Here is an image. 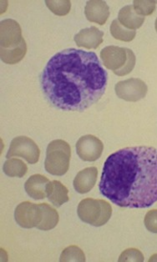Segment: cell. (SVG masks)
Segmentation results:
<instances>
[{"instance_id": "cb8c5ba5", "label": "cell", "mask_w": 157, "mask_h": 262, "mask_svg": "<svg viewBox=\"0 0 157 262\" xmlns=\"http://www.w3.org/2000/svg\"><path fill=\"white\" fill-rule=\"evenodd\" d=\"M144 223L150 232L157 233V210H151L146 213Z\"/></svg>"}, {"instance_id": "9a60e30c", "label": "cell", "mask_w": 157, "mask_h": 262, "mask_svg": "<svg viewBox=\"0 0 157 262\" xmlns=\"http://www.w3.org/2000/svg\"><path fill=\"white\" fill-rule=\"evenodd\" d=\"M47 198L55 207H60L63 204L68 202L69 190L60 181H50L47 185Z\"/></svg>"}, {"instance_id": "ba28073f", "label": "cell", "mask_w": 157, "mask_h": 262, "mask_svg": "<svg viewBox=\"0 0 157 262\" xmlns=\"http://www.w3.org/2000/svg\"><path fill=\"white\" fill-rule=\"evenodd\" d=\"M115 91L118 98L128 102H137L146 97L148 87L140 79L131 78L116 84Z\"/></svg>"}, {"instance_id": "603a6c76", "label": "cell", "mask_w": 157, "mask_h": 262, "mask_svg": "<svg viewBox=\"0 0 157 262\" xmlns=\"http://www.w3.org/2000/svg\"><path fill=\"white\" fill-rule=\"evenodd\" d=\"M120 262H142L144 261V255L138 249L129 248L121 253L119 258Z\"/></svg>"}, {"instance_id": "8992f818", "label": "cell", "mask_w": 157, "mask_h": 262, "mask_svg": "<svg viewBox=\"0 0 157 262\" xmlns=\"http://www.w3.org/2000/svg\"><path fill=\"white\" fill-rule=\"evenodd\" d=\"M78 216L84 223L100 227L109 222L112 215L111 206L104 200L87 199L80 201Z\"/></svg>"}, {"instance_id": "e0dca14e", "label": "cell", "mask_w": 157, "mask_h": 262, "mask_svg": "<svg viewBox=\"0 0 157 262\" xmlns=\"http://www.w3.org/2000/svg\"><path fill=\"white\" fill-rule=\"evenodd\" d=\"M42 210L41 222L36 228L41 231H50L55 228L59 223V214L55 209L46 203L39 204Z\"/></svg>"}, {"instance_id": "d6986e66", "label": "cell", "mask_w": 157, "mask_h": 262, "mask_svg": "<svg viewBox=\"0 0 157 262\" xmlns=\"http://www.w3.org/2000/svg\"><path fill=\"white\" fill-rule=\"evenodd\" d=\"M110 34L116 39L124 42H130L134 39L137 32L136 30L126 29L119 22L118 19H115L110 25Z\"/></svg>"}, {"instance_id": "6da1fadb", "label": "cell", "mask_w": 157, "mask_h": 262, "mask_svg": "<svg viewBox=\"0 0 157 262\" xmlns=\"http://www.w3.org/2000/svg\"><path fill=\"white\" fill-rule=\"evenodd\" d=\"M108 74L96 53L66 49L49 60L40 76L42 91L53 107L83 112L105 94Z\"/></svg>"}, {"instance_id": "ac0fdd59", "label": "cell", "mask_w": 157, "mask_h": 262, "mask_svg": "<svg viewBox=\"0 0 157 262\" xmlns=\"http://www.w3.org/2000/svg\"><path fill=\"white\" fill-rule=\"evenodd\" d=\"M3 170L8 177L22 178L27 173L28 167L21 160L16 158L8 159L4 164Z\"/></svg>"}, {"instance_id": "9c48e42d", "label": "cell", "mask_w": 157, "mask_h": 262, "mask_svg": "<svg viewBox=\"0 0 157 262\" xmlns=\"http://www.w3.org/2000/svg\"><path fill=\"white\" fill-rule=\"evenodd\" d=\"M14 218L18 226L23 228L37 227L42 219V210L39 204H34L30 201L22 202L15 209Z\"/></svg>"}, {"instance_id": "7a4b0ae2", "label": "cell", "mask_w": 157, "mask_h": 262, "mask_svg": "<svg viewBox=\"0 0 157 262\" xmlns=\"http://www.w3.org/2000/svg\"><path fill=\"white\" fill-rule=\"evenodd\" d=\"M100 193L124 208H148L157 201V149L127 147L106 159Z\"/></svg>"}, {"instance_id": "30bf717a", "label": "cell", "mask_w": 157, "mask_h": 262, "mask_svg": "<svg viewBox=\"0 0 157 262\" xmlns=\"http://www.w3.org/2000/svg\"><path fill=\"white\" fill-rule=\"evenodd\" d=\"M104 145L100 139L92 135L80 137L76 143V152L82 161H96L102 155Z\"/></svg>"}, {"instance_id": "4fadbf2b", "label": "cell", "mask_w": 157, "mask_h": 262, "mask_svg": "<svg viewBox=\"0 0 157 262\" xmlns=\"http://www.w3.org/2000/svg\"><path fill=\"white\" fill-rule=\"evenodd\" d=\"M97 176H98V170L96 167L85 168L79 172L74 180L73 185L75 190L80 194L89 192L96 185Z\"/></svg>"}, {"instance_id": "5bb4252c", "label": "cell", "mask_w": 157, "mask_h": 262, "mask_svg": "<svg viewBox=\"0 0 157 262\" xmlns=\"http://www.w3.org/2000/svg\"><path fill=\"white\" fill-rule=\"evenodd\" d=\"M50 180L42 174H33L25 184V191L34 200H43L47 197V185Z\"/></svg>"}, {"instance_id": "ffe728a7", "label": "cell", "mask_w": 157, "mask_h": 262, "mask_svg": "<svg viewBox=\"0 0 157 262\" xmlns=\"http://www.w3.org/2000/svg\"><path fill=\"white\" fill-rule=\"evenodd\" d=\"M59 260L61 262H84L85 255L81 249L76 246H71L62 251Z\"/></svg>"}, {"instance_id": "277c9868", "label": "cell", "mask_w": 157, "mask_h": 262, "mask_svg": "<svg viewBox=\"0 0 157 262\" xmlns=\"http://www.w3.org/2000/svg\"><path fill=\"white\" fill-rule=\"evenodd\" d=\"M100 58L103 64L118 76L130 74L136 66V55L127 48L107 46L100 51Z\"/></svg>"}, {"instance_id": "7402d4cb", "label": "cell", "mask_w": 157, "mask_h": 262, "mask_svg": "<svg viewBox=\"0 0 157 262\" xmlns=\"http://www.w3.org/2000/svg\"><path fill=\"white\" fill-rule=\"evenodd\" d=\"M133 4V7L137 14L145 17L155 12L156 2L153 0H134Z\"/></svg>"}, {"instance_id": "44dd1931", "label": "cell", "mask_w": 157, "mask_h": 262, "mask_svg": "<svg viewBox=\"0 0 157 262\" xmlns=\"http://www.w3.org/2000/svg\"><path fill=\"white\" fill-rule=\"evenodd\" d=\"M46 4L50 11L56 15H66L71 11V3L70 0H46Z\"/></svg>"}, {"instance_id": "2e32d148", "label": "cell", "mask_w": 157, "mask_h": 262, "mask_svg": "<svg viewBox=\"0 0 157 262\" xmlns=\"http://www.w3.org/2000/svg\"><path fill=\"white\" fill-rule=\"evenodd\" d=\"M118 20L126 29L136 30L142 26L145 17L137 14L133 5H127L119 12Z\"/></svg>"}, {"instance_id": "52a82bcc", "label": "cell", "mask_w": 157, "mask_h": 262, "mask_svg": "<svg viewBox=\"0 0 157 262\" xmlns=\"http://www.w3.org/2000/svg\"><path fill=\"white\" fill-rule=\"evenodd\" d=\"M39 156L40 150L34 140L27 136H18L12 140L6 158L18 156L25 159L29 164L34 165L39 161Z\"/></svg>"}, {"instance_id": "8fae6325", "label": "cell", "mask_w": 157, "mask_h": 262, "mask_svg": "<svg viewBox=\"0 0 157 262\" xmlns=\"http://www.w3.org/2000/svg\"><path fill=\"white\" fill-rule=\"evenodd\" d=\"M104 32L98 30V28L92 26L80 30L75 34V42L78 47L85 48L87 50H96L103 43Z\"/></svg>"}, {"instance_id": "7c38bea8", "label": "cell", "mask_w": 157, "mask_h": 262, "mask_svg": "<svg viewBox=\"0 0 157 262\" xmlns=\"http://www.w3.org/2000/svg\"><path fill=\"white\" fill-rule=\"evenodd\" d=\"M84 14L89 22L104 25L109 18V8L102 0H89L84 9Z\"/></svg>"}, {"instance_id": "5b68a950", "label": "cell", "mask_w": 157, "mask_h": 262, "mask_svg": "<svg viewBox=\"0 0 157 262\" xmlns=\"http://www.w3.org/2000/svg\"><path fill=\"white\" fill-rule=\"evenodd\" d=\"M71 158V149L68 143L63 140H53L46 149V171L53 176H64L70 168Z\"/></svg>"}, {"instance_id": "d4e9b609", "label": "cell", "mask_w": 157, "mask_h": 262, "mask_svg": "<svg viewBox=\"0 0 157 262\" xmlns=\"http://www.w3.org/2000/svg\"><path fill=\"white\" fill-rule=\"evenodd\" d=\"M155 30H156V32H157V18H156V19H155Z\"/></svg>"}, {"instance_id": "3957f363", "label": "cell", "mask_w": 157, "mask_h": 262, "mask_svg": "<svg viewBox=\"0 0 157 262\" xmlns=\"http://www.w3.org/2000/svg\"><path fill=\"white\" fill-rule=\"evenodd\" d=\"M27 46L22 36L20 25L14 19L0 24V57L4 63L15 64L25 58Z\"/></svg>"}]
</instances>
